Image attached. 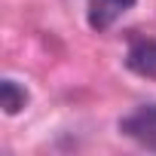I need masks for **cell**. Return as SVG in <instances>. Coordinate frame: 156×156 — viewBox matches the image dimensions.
Instances as JSON below:
<instances>
[{
    "mask_svg": "<svg viewBox=\"0 0 156 156\" xmlns=\"http://www.w3.org/2000/svg\"><path fill=\"white\" fill-rule=\"evenodd\" d=\"M119 132L135 144L156 150V104H141L119 119Z\"/></svg>",
    "mask_w": 156,
    "mask_h": 156,
    "instance_id": "obj_1",
    "label": "cell"
},
{
    "mask_svg": "<svg viewBox=\"0 0 156 156\" xmlns=\"http://www.w3.org/2000/svg\"><path fill=\"white\" fill-rule=\"evenodd\" d=\"M135 6V0H89L86 12H89V28L92 31H107L119 16H126Z\"/></svg>",
    "mask_w": 156,
    "mask_h": 156,
    "instance_id": "obj_2",
    "label": "cell"
},
{
    "mask_svg": "<svg viewBox=\"0 0 156 156\" xmlns=\"http://www.w3.org/2000/svg\"><path fill=\"white\" fill-rule=\"evenodd\" d=\"M126 67L144 80H156V40H138L126 52Z\"/></svg>",
    "mask_w": 156,
    "mask_h": 156,
    "instance_id": "obj_3",
    "label": "cell"
},
{
    "mask_svg": "<svg viewBox=\"0 0 156 156\" xmlns=\"http://www.w3.org/2000/svg\"><path fill=\"white\" fill-rule=\"evenodd\" d=\"M25 104H28V92L16 80H3V83H0V107H3V113L16 116Z\"/></svg>",
    "mask_w": 156,
    "mask_h": 156,
    "instance_id": "obj_4",
    "label": "cell"
}]
</instances>
